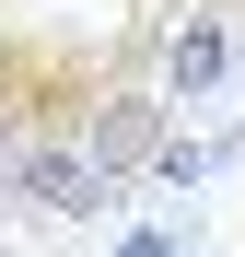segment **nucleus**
Instances as JSON below:
<instances>
[{
	"label": "nucleus",
	"instance_id": "obj_4",
	"mask_svg": "<svg viewBox=\"0 0 245 257\" xmlns=\"http://www.w3.org/2000/svg\"><path fill=\"white\" fill-rule=\"evenodd\" d=\"M152 12H233V24H245V0H152Z\"/></svg>",
	"mask_w": 245,
	"mask_h": 257
},
{
	"label": "nucleus",
	"instance_id": "obj_3",
	"mask_svg": "<svg viewBox=\"0 0 245 257\" xmlns=\"http://www.w3.org/2000/svg\"><path fill=\"white\" fill-rule=\"evenodd\" d=\"M210 164H222V141H187V128H175V141H163V164H152V176H163V187H198V176H210Z\"/></svg>",
	"mask_w": 245,
	"mask_h": 257
},
{
	"label": "nucleus",
	"instance_id": "obj_2",
	"mask_svg": "<svg viewBox=\"0 0 245 257\" xmlns=\"http://www.w3.org/2000/svg\"><path fill=\"white\" fill-rule=\"evenodd\" d=\"M222 82H245V24L233 12H152V94L163 105H210Z\"/></svg>",
	"mask_w": 245,
	"mask_h": 257
},
{
	"label": "nucleus",
	"instance_id": "obj_1",
	"mask_svg": "<svg viewBox=\"0 0 245 257\" xmlns=\"http://www.w3.org/2000/svg\"><path fill=\"white\" fill-rule=\"evenodd\" d=\"M105 94H117V35L0 24V210H24V222H105V187L82 164Z\"/></svg>",
	"mask_w": 245,
	"mask_h": 257
}]
</instances>
